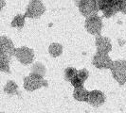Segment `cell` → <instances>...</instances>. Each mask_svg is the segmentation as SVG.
Returning a JSON list of instances; mask_svg holds the SVG:
<instances>
[{
	"instance_id": "cell-16",
	"label": "cell",
	"mask_w": 126,
	"mask_h": 113,
	"mask_svg": "<svg viewBox=\"0 0 126 113\" xmlns=\"http://www.w3.org/2000/svg\"><path fill=\"white\" fill-rule=\"evenodd\" d=\"M31 73L32 74H35L37 75H40L42 77H44L47 73V69H46V66H45L43 63L41 62H35L32 64V69H31Z\"/></svg>"
},
{
	"instance_id": "cell-6",
	"label": "cell",
	"mask_w": 126,
	"mask_h": 113,
	"mask_svg": "<svg viewBox=\"0 0 126 113\" xmlns=\"http://www.w3.org/2000/svg\"><path fill=\"white\" fill-rule=\"evenodd\" d=\"M13 56H15L21 64L29 65V64H32L33 62L35 54H34L33 49L30 48V47H27V46H22L19 48H15Z\"/></svg>"
},
{
	"instance_id": "cell-9",
	"label": "cell",
	"mask_w": 126,
	"mask_h": 113,
	"mask_svg": "<svg viewBox=\"0 0 126 113\" xmlns=\"http://www.w3.org/2000/svg\"><path fill=\"white\" fill-rule=\"evenodd\" d=\"M95 44H96L97 52H101V53H104V54H109L112 51L111 40L108 37H104V36H101V35L96 36Z\"/></svg>"
},
{
	"instance_id": "cell-1",
	"label": "cell",
	"mask_w": 126,
	"mask_h": 113,
	"mask_svg": "<svg viewBox=\"0 0 126 113\" xmlns=\"http://www.w3.org/2000/svg\"><path fill=\"white\" fill-rule=\"evenodd\" d=\"M74 3L79 8L81 14L85 18L98 15V12L100 11L97 0H74Z\"/></svg>"
},
{
	"instance_id": "cell-22",
	"label": "cell",
	"mask_w": 126,
	"mask_h": 113,
	"mask_svg": "<svg viewBox=\"0 0 126 113\" xmlns=\"http://www.w3.org/2000/svg\"><path fill=\"white\" fill-rule=\"evenodd\" d=\"M5 6H6V1L5 0H0V11L4 9Z\"/></svg>"
},
{
	"instance_id": "cell-3",
	"label": "cell",
	"mask_w": 126,
	"mask_h": 113,
	"mask_svg": "<svg viewBox=\"0 0 126 113\" xmlns=\"http://www.w3.org/2000/svg\"><path fill=\"white\" fill-rule=\"evenodd\" d=\"M46 11V7L41 0H31L28 4L26 12L24 14L26 18L36 19L41 17Z\"/></svg>"
},
{
	"instance_id": "cell-5",
	"label": "cell",
	"mask_w": 126,
	"mask_h": 113,
	"mask_svg": "<svg viewBox=\"0 0 126 113\" xmlns=\"http://www.w3.org/2000/svg\"><path fill=\"white\" fill-rule=\"evenodd\" d=\"M97 5L99 11H102V14L105 18L112 17L120 11L118 0H97Z\"/></svg>"
},
{
	"instance_id": "cell-12",
	"label": "cell",
	"mask_w": 126,
	"mask_h": 113,
	"mask_svg": "<svg viewBox=\"0 0 126 113\" xmlns=\"http://www.w3.org/2000/svg\"><path fill=\"white\" fill-rule=\"evenodd\" d=\"M89 91L84 88V87H81V88L74 89L73 91V97L74 99L79 102H86L87 98H88Z\"/></svg>"
},
{
	"instance_id": "cell-21",
	"label": "cell",
	"mask_w": 126,
	"mask_h": 113,
	"mask_svg": "<svg viewBox=\"0 0 126 113\" xmlns=\"http://www.w3.org/2000/svg\"><path fill=\"white\" fill-rule=\"evenodd\" d=\"M119 11L123 14H126V0H118Z\"/></svg>"
},
{
	"instance_id": "cell-13",
	"label": "cell",
	"mask_w": 126,
	"mask_h": 113,
	"mask_svg": "<svg viewBox=\"0 0 126 113\" xmlns=\"http://www.w3.org/2000/svg\"><path fill=\"white\" fill-rule=\"evenodd\" d=\"M12 57L6 55H0V71L4 72L7 74L11 73L10 68V62H11Z\"/></svg>"
},
{
	"instance_id": "cell-23",
	"label": "cell",
	"mask_w": 126,
	"mask_h": 113,
	"mask_svg": "<svg viewBox=\"0 0 126 113\" xmlns=\"http://www.w3.org/2000/svg\"><path fill=\"white\" fill-rule=\"evenodd\" d=\"M0 113H3V112H1V111H0Z\"/></svg>"
},
{
	"instance_id": "cell-7",
	"label": "cell",
	"mask_w": 126,
	"mask_h": 113,
	"mask_svg": "<svg viewBox=\"0 0 126 113\" xmlns=\"http://www.w3.org/2000/svg\"><path fill=\"white\" fill-rule=\"evenodd\" d=\"M102 26H103L102 19L98 15L87 17L85 20V23H84V27H85L86 31L88 32L89 34L94 35V36L101 35Z\"/></svg>"
},
{
	"instance_id": "cell-15",
	"label": "cell",
	"mask_w": 126,
	"mask_h": 113,
	"mask_svg": "<svg viewBox=\"0 0 126 113\" xmlns=\"http://www.w3.org/2000/svg\"><path fill=\"white\" fill-rule=\"evenodd\" d=\"M4 91H5L7 94H10V95L19 94L18 85L13 81V80H9V81L6 83V85L4 86Z\"/></svg>"
},
{
	"instance_id": "cell-18",
	"label": "cell",
	"mask_w": 126,
	"mask_h": 113,
	"mask_svg": "<svg viewBox=\"0 0 126 113\" xmlns=\"http://www.w3.org/2000/svg\"><path fill=\"white\" fill-rule=\"evenodd\" d=\"M77 73H78V70H76L74 67H67L66 69L64 70V72H63L64 79L66 81L70 82L77 75Z\"/></svg>"
},
{
	"instance_id": "cell-17",
	"label": "cell",
	"mask_w": 126,
	"mask_h": 113,
	"mask_svg": "<svg viewBox=\"0 0 126 113\" xmlns=\"http://www.w3.org/2000/svg\"><path fill=\"white\" fill-rule=\"evenodd\" d=\"M25 21H26V17L23 15V14H17L14 18L13 19L12 23H11V25L13 27H16V28H23L24 25H25Z\"/></svg>"
},
{
	"instance_id": "cell-4",
	"label": "cell",
	"mask_w": 126,
	"mask_h": 113,
	"mask_svg": "<svg viewBox=\"0 0 126 113\" xmlns=\"http://www.w3.org/2000/svg\"><path fill=\"white\" fill-rule=\"evenodd\" d=\"M110 70L114 79H116L120 86L124 85L126 83V60H114Z\"/></svg>"
},
{
	"instance_id": "cell-2",
	"label": "cell",
	"mask_w": 126,
	"mask_h": 113,
	"mask_svg": "<svg viewBox=\"0 0 126 113\" xmlns=\"http://www.w3.org/2000/svg\"><path fill=\"white\" fill-rule=\"evenodd\" d=\"M48 82L44 77L31 73L28 76L24 77V89L28 91H34L36 90L47 87Z\"/></svg>"
},
{
	"instance_id": "cell-11",
	"label": "cell",
	"mask_w": 126,
	"mask_h": 113,
	"mask_svg": "<svg viewBox=\"0 0 126 113\" xmlns=\"http://www.w3.org/2000/svg\"><path fill=\"white\" fill-rule=\"evenodd\" d=\"M104 102H105V94L102 91L98 90H94L89 91L88 98L86 101V103H88L89 105L98 107L101 106Z\"/></svg>"
},
{
	"instance_id": "cell-10",
	"label": "cell",
	"mask_w": 126,
	"mask_h": 113,
	"mask_svg": "<svg viewBox=\"0 0 126 113\" xmlns=\"http://www.w3.org/2000/svg\"><path fill=\"white\" fill-rule=\"evenodd\" d=\"M15 51V46L13 41L6 36L0 37V55H6L9 56H13Z\"/></svg>"
},
{
	"instance_id": "cell-8",
	"label": "cell",
	"mask_w": 126,
	"mask_h": 113,
	"mask_svg": "<svg viewBox=\"0 0 126 113\" xmlns=\"http://www.w3.org/2000/svg\"><path fill=\"white\" fill-rule=\"evenodd\" d=\"M113 61L114 60L111 59V57L109 56L108 54L97 52L93 56L92 64L98 69L110 70L113 65Z\"/></svg>"
},
{
	"instance_id": "cell-14",
	"label": "cell",
	"mask_w": 126,
	"mask_h": 113,
	"mask_svg": "<svg viewBox=\"0 0 126 113\" xmlns=\"http://www.w3.org/2000/svg\"><path fill=\"white\" fill-rule=\"evenodd\" d=\"M48 53L53 57L61 56L63 53V45L61 44H58V43H52L48 46Z\"/></svg>"
},
{
	"instance_id": "cell-19",
	"label": "cell",
	"mask_w": 126,
	"mask_h": 113,
	"mask_svg": "<svg viewBox=\"0 0 126 113\" xmlns=\"http://www.w3.org/2000/svg\"><path fill=\"white\" fill-rule=\"evenodd\" d=\"M71 83V85H72V87L74 89H77V88H81V87H83V84H84V81L82 80L80 77H78L77 75H76L75 77L70 81Z\"/></svg>"
},
{
	"instance_id": "cell-20",
	"label": "cell",
	"mask_w": 126,
	"mask_h": 113,
	"mask_svg": "<svg viewBox=\"0 0 126 113\" xmlns=\"http://www.w3.org/2000/svg\"><path fill=\"white\" fill-rule=\"evenodd\" d=\"M77 76H78V77H80L82 80H83V81L85 82L86 81V79L88 78V76H89V72L85 69V68L79 70V71H78V73H77Z\"/></svg>"
}]
</instances>
